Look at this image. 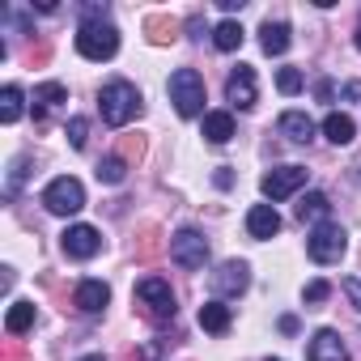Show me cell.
Listing matches in <instances>:
<instances>
[{"label":"cell","instance_id":"obj_25","mask_svg":"<svg viewBox=\"0 0 361 361\" xmlns=\"http://www.w3.org/2000/svg\"><path fill=\"white\" fill-rule=\"evenodd\" d=\"M98 178H102V183H123V161L119 157L98 161Z\"/></svg>","mask_w":361,"mask_h":361},{"label":"cell","instance_id":"obj_13","mask_svg":"<svg viewBox=\"0 0 361 361\" xmlns=\"http://www.w3.org/2000/svg\"><path fill=\"white\" fill-rule=\"evenodd\" d=\"M306 357H310V361H348V348H344L340 331L323 327V331H314V340H310V353H306Z\"/></svg>","mask_w":361,"mask_h":361},{"label":"cell","instance_id":"obj_17","mask_svg":"<svg viewBox=\"0 0 361 361\" xmlns=\"http://www.w3.org/2000/svg\"><path fill=\"white\" fill-rule=\"evenodd\" d=\"M204 136H209L213 145L234 140V115H230V111H209V115H204Z\"/></svg>","mask_w":361,"mask_h":361},{"label":"cell","instance_id":"obj_27","mask_svg":"<svg viewBox=\"0 0 361 361\" xmlns=\"http://www.w3.org/2000/svg\"><path fill=\"white\" fill-rule=\"evenodd\" d=\"M85 132H90L85 119H68V140H73V149H85Z\"/></svg>","mask_w":361,"mask_h":361},{"label":"cell","instance_id":"obj_1","mask_svg":"<svg viewBox=\"0 0 361 361\" xmlns=\"http://www.w3.org/2000/svg\"><path fill=\"white\" fill-rule=\"evenodd\" d=\"M98 106H102V119H106L111 128H128V123L145 111L140 90H136L132 81H106L102 94H98Z\"/></svg>","mask_w":361,"mask_h":361},{"label":"cell","instance_id":"obj_23","mask_svg":"<svg viewBox=\"0 0 361 361\" xmlns=\"http://www.w3.org/2000/svg\"><path fill=\"white\" fill-rule=\"evenodd\" d=\"M68 98V90L60 85V81H47V85H39L35 90V115H43V111H51V106H60Z\"/></svg>","mask_w":361,"mask_h":361},{"label":"cell","instance_id":"obj_19","mask_svg":"<svg viewBox=\"0 0 361 361\" xmlns=\"http://www.w3.org/2000/svg\"><path fill=\"white\" fill-rule=\"evenodd\" d=\"M35 319H39L35 302H13V306H9V314H5V327H9L13 336H22V331H30V327H35Z\"/></svg>","mask_w":361,"mask_h":361},{"label":"cell","instance_id":"obj_30","mask_svg":"<svg viewBox=\"0 0 361 361\" xmlns=\"http://www.w3.org/2000/svg\"><path fill=\"white\" fill-rule=\"evenodd\" d=\"M344 94H348V98H361V81H353V85H348Z\"/></svg>","mask_w":361,"mask_h":361},{"label":"cell","instance_id":"obj_10","mask_svg":"<svg viewBox=\"0 0 361 361\" xmlns=\"http://www.w3.org/2000/svg\"><path fill=\"white\" fill-rule=\"evenodd\" d=\"M102 251V234L94 226H68L64 230V255L73 259H94Z\"/></svg>","mask_w":361,"mask_h":361},{"label":"cell","instance_id":"obj_31","mask_svg":"<svg viewBox=\"0 0 361 361\" xmlns=\"http://www.w3.org/2000/svg\"><path fill=\"white\" fill-rule=\"evenodd\" d=\"M81 361H106V357H102V353H90V357H81Z\"/></svg>","mask_w":361,"mask_h":361},{"label":"cell","instance_id":"obj_11","mask_svg":"<svg viewBox=\"0 0 361 361\" xmlns=\"http://www.w3.org/2000/svg\"><path fill=\"white\" fill-rule=\"evenodd\" d=\"M226 98L238 106V111H251L255 106V73H251V64H238L234 73H230V81H226Z\"/></svg>","mask_w":361,"mask_h":361},{"label":"cell","instance_id":"obj_8","mask_svg":"<svg viewBox=\"0 0 361 361\" xmlns=\"http://www.w3.org/2000/svg\"><path fill=\"white\" fill-rule=\"evenodd\" d=\"M259 188H264L268 200H289L293 192L306 188V166H276L259 178Z\"/></svg>","mask_w":361,"mask_h":361},{"label":"cell","instance_id":"obj_28","mask_svg":"<svg viewBox=\"0 0 361 361\" xmlns=\"http://www.w3.org/2000/svg\"><path fill=\"white\" fill-rule=\"evenodd\" d=\"M340 289L348 293V302H353V310H361V276H344V281H340Z\"/></svg>","mask_w":361,"mask_h":361},{"label":"cell","instance_id":"obj_15","mask_svg":"<svg viewBox=\"0 0 361 361\" xmlns=\"http://www.w3.org/2000/svg\"><path fill=\"white\" fill-rule=\"evenodd\" d=\"M281 132L293 140V145H310L314 140V119L306 111H285L281 115Z\"/></svg>","mask_w":361,"mask_h":361},{"label":"cell","instance_id":"obj_14","mask_svg":"<svg viewBox=\"0 0 361 361\" xmlns=\"http://www.w3.org/2000/svg\"><path fill=\"white\" fill-rule=\"evenodd\" d=\"M247 234L259 238V243H264V238H276V234H281V213H276L272 204H255V209L247 213Z\"/></svg>","mask_w":361,"mask_h":361},{"label":"cell","instance_id":"obj_16","mask_svg":"<svg viewBox=\"0 0 361 361\" xmlns=\"http://www.w3.org/2000/svg\"><path fill=\"white\" fill-rule=\"evenodd\" d=\"M259 47H264L268 56H285V51H289V26H285V22H264Z\"/></svg>","mask_w":361,"mask_h":361},{"label":"cell","instance_id":"obj_6","mask_svg":"<svg viewBox=\"0 0 361 361\" xmlns=\"http://www.w3.org/2000/svg\"><path fill=\"white\" fill-rule=\"evenodd\" d=\"M170 259H174L178 268H188V272L204 268V264H209V238H204L200 230H178V234L170 238Z\"/></svg>","mask_w":361,"mask_h":361},{"label":"cell","instance_id":"obj_21","mask_svg":"<svg viewBox=\"0 0 361 361\" xmlns=\"http://www.w3.org/2000/svg\"><path fill=\"white\" fill-rule=\"evenodd\" d=\"M327 196L323 192H306L302 200H298V221H319L323 226V217H327Z\"/></svg>","mask_w":361,"mask_h":361},{"label":"cell","instance_id":"obj_4","mask_svg":"<svg viewBox=\"0 0 361 361\" xmlns=\"http://www.w3.org/2000/svg\"><path fill=\"white\" fill-rule=\"evenodd\" d=\"M43 204H47V213H56V217H73V213L85 209V188L77 183L73 174H60V178H51V183H47Z\"/></svg>","mask_w":361,"mask_h":361},{"label":"cell","instance_id":"obj_32","mask_svg":"<svg viewBox=\"0 0 361 361\" xmlns=\"http://www.w3.org/2000/svg\"><path fill=\"white\" fill-rule=\"evenodd\" d=\"M357 51H361V26H357Z\"/></svg>","mask_w":361,"mask_h":361},{"label":"cell","instance_id":"obj_5","mask_svg":"<svg viewBox=\"0 0 361 361\" xmlns=\"http://www.w3.org/2000/svg\"><path fill=\"white\" fill-rule=\"evenodd\" d=\"M306 251H310V259H314V264H340V255L348 251V234H344L340 226L323 221V226H314V230H310Z\"/></svg>","mask_w":361,"mask_h":361},{"label":"cell","instance_id":"obj_26","mask_svg":"<svg viewBox=\"0 0 361 361\" xmlns=\"http://www.w3.org/2000/svg\"><path fill=\"white\" fill-rule=\"evenodd\" d=\"M276 90H281V94H298V90H302V73H298V68H281V73H276Z\"/></svg>","mask_w":361,"mask_h":361},{"label":"cell","instance_id":"obj_18","mask_svg":"<svg viewBox=\"0 0 361 361\" xmlns=\"http://www.w3.org/2000/svg\"><path fill=\"white\" fill-rule=\"evenodd\" d=\"M353 132H357V128H353V119H348L344 111H331V115L323 119V136H327L331 145H348Z\"/></svg>","mask_w":361,"mask_h":361},{"label":"cell","instance_id":"obj_3","mask_svg":"<svg viewBox=\"0 0 361 361\" xmlns=\"http://www.w3.org/2000/svg\"><path fill=\"white\" fill-rule=\"evenodd\" d=\"M77 51H81L85 60L102 64V60H111V56L119 51V30H115L106 18H98V22H85V26L77 30Z\"/></svg>","mask_w":361,"mask_h":361},{"label":"cell","instance_id":"obj_22","mask_svg":"<svg viewBox=\"0 0 361 361\" xmlns=\"http://www.w3.org/2000/svg\"><path fill=\"white\" fill-rule=\"evenodd\" d=\"M22 119V85L0 90V123H18Z\"/></svg>","mask_w":361,"mask_h":361},{"label":"cell","instance_id":"obj_2","mask_svg":"<svg viewBox=\"0 0 361 361\" xmlns=\"http://www.w3.org/2000/svg\"><path fill=\"white\" fill-rule=\"evenodd\" d=\"M170 102H174V111L183 119L204 115V77L196 68H178L170 77Z\"/></svg>","mask_w":361,"mask_h":361},{"label":"cell","instance_id":"obj_24","mask_svg":"<svg viewBox=\"0 0 361 361\" xmlns=\"http://www.w3.org/2000/svg\"><path fill=\"white\" fill-rule=\"evenodd\" d=\"M243 39H247V35H243V26H238V22H221V26L213 30L217 51H238V47H243Z\"/></svg>","mask_w":361,"mask_h":361},{"label":"cell","instance_id":"obj_7","mask_svg":"<svg viewBox=\"0 0 361 361\" xmlns=\"http://www.w3.org/2000/svg\"><path fill=\"white\" fill-rule=\"evenodd\" d=\"M136 302H140L153 319H170V314H174V293H170V281H161V276L136 281Z\"/></svg>","mask_w":361,"mask_h":361},{"label":"cell","instance_id":"obj_12","mask_svg":"<svg viewBox=\"0 0 361 361\" xmlns=\"http://www.w3.org/2000/svg\"><path fill=\"white\" fill-rule=\"evenodd\" d=\"M106 302H111V285H106V281H81L77 293H73V306L85 310V314L106 310Z\"/></svg>","mask_w":361,"mask_h":361},{"label":"cell","instance_id":"obj_20","mask_svg":"<svg viewBox=\"0 0 361 361\" xmlns=\"http://www.w3.org/2000/svg\"><path fill=\"white\" fill-rule=\"evenodd\" d=\"M200 327L213 331V336L230 331V306H221V302H204V306H200Z\"/></svg>","mask_w":361,"mask_h":361},{"label":"cell","instance_id":"obj_9","mask_svg":"<svg viewBox=\"0 0 361 361\" xmlns=\"http://www.w3.org/2000/svg\"><path fill=\"white\" fill-rule=\"evenodd\" d=\"M247 285H251V268L243 259H226L213 272V293H221V298H238V293H247Z\"/></svg>","mask_w":361,"mask_h":361},{"label":"cell","instance_id":"obj_29","mask_svg":"<svg viewBox=\"0 0 361 361\" xmlns=\"http://www.w3.org/2000/svg\"><path fill=\"white\" fill-rule=\"evenodd\" d=\"M327 293H331V285H327V281H310V285H306V302H323Z\"/></svg>","mask_w":361,"mask_h":361}]
</instances>
